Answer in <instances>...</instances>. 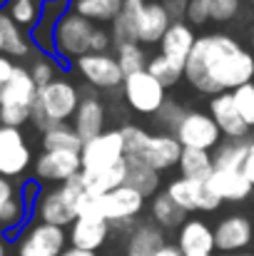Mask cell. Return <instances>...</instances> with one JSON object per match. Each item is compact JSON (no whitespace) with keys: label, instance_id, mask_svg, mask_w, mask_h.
<instances>
[{"label":"cell","instance_id":"d6986e66","mask_svg":"<svg viewBox=\"0 0 254 256\" xmlns=\"http://www.w3.org/2000/svg\"><path fill=\"white\" fill-rule=\"evenodd\" d=\"M105 124H107L105 102L95 94H83L80 107L73 117V130L78 132V137L83 142H90V140H95L105 132Z\"/></svg>","mask_w":254,"mask_h":256},{"label":"cell","instance_id":"9a60e30c","mask_svg":"<svg viewBox=\"0 0 254 256\" xmlns=\"http://www.w3.org/2000/svg\"><path fill=\"white\" fill-rule=\"evenodd\" d=\"M254 239L252 219L244 214H229L214 226V244L224 256L242 254Z\"/></svg>","mask_w":254,"mask_h":256},{"label":"cell","instance_id":"52a82bcc","mask_svg":"<svg viewBox=\"0 0 254 256\" xmlns=\"http://www.w3.org/2000/svg\"><path fill=\"white\" fill-rule=\"evenodd\" d=\"M174 137L179 140V144L184 150H204V152H214L224 142V134L219 132L212 114L199 112V110H187Z\"/></svg>","mask_w":254,"mask_h":256},{"label":"cell","instance_id":"4dcf8cb0","mask_svg":"<svg viewBox=\"0 0 254 256\" xmlns=\"http://www.w3.org/2000/svg\"><path fill=\"white\" fill-rule=\"evenodd\" d=\"M177 167H179V176L184 179L207 182L214 174V157L212 152H204V150H182Z\"/></svg>","mask_w":254,"mask_h":256},{"label":"cell","instance_id":"b9f144b4","mask_svg":"<svg viewBox=\"0 0 254 256\" xmlns=\"http://www.w3.org/2000/svg\"><path fill=\"white\" fill-rule=\"evenodd\" d=\"M184 22H187L189 28H199V25L209 22V12H207V8H204L202 0H189V8H187V18H184Z\"/></svg>","mask_w":254,"mask_h":256},{"label":"cell","instance_id":"3957f363","mask_svg":"<svg viewBox=\"0 0 254 256\" xmlns=\"http://www.w3.org/2000/svg\"><path fill=\"white\" fill-rule=\"evenodd\" d=\"M80 100H83V94L78 92V87L65 78H58L50 85L38 90L30 122L43 134L55 130L58 124H68V120L75 117V112L80 107Z\"/></svg>","mask_w":254,"mask_h":256},{"label":"cell","instance_id":"681fc988","mask_svg":"<svg viewBox=\"0 0 254 256\" xmlns=\"http://www.w3.org/2000/svg\"><path fill=\"white\" fill-rule=\"evenodd\" d=\"M152 256H182V252L177 249V244H167V246H162L157 254H152Z\"/></svg>","mask_w":254,"mask_h":256},{"label":"cell","instance_id":"e0dca14e","mask_svg":"<svg viewBox=\"0 0 254 256\" xmlns=\"http://www.w3.org/2000/svg\"><path fill=\"white\" fill-rule=\"evenodd\" d=\"M83 172V160L78 152H43L35 162L38 182H68Z\"/></svg>","mask_w":254,"mask_h":256},{"label":"cell","instance_id":"cb8c5ba5","mask_svg":"<svg viewBox=\"0 0 254 256\" xmlns=\"http://www.w3.org/2000/svg\"><path fill=\"white\" fill-rule=\"evenodd\" d=\"M194 42H197L194 28H189L187 22H172L160 42V55H165L179 65H187V60L194 50Z\"/></svg>","mask_w":254,"mask_h":256},{"label":"cell","instance_id":"603a6c76","mask_svg":"<svg viewBox=\"0 0 254 256\" xmlns=\"http://www.w3.org/2000/svg\"><path fill=\"white\" fill-rule=\"evenodd\" d=\"M110 222H105L102 216H78L75 224L68 232L70 246L85 249V252H97L110 234Z\"/></svg>","mask_w":254,"mask_h":256},{"label":"cell","instance_id":"ab89813d","mask_svg":"<svg viewBox=\"0 0 254 256\" xmlns=\"http://www.w3.org/2000/svg\"><path fill=\"white\" fill-rule=\"evenodd\" d=\"M28 70H30V78L35 80L38 87H45V85H50L53 80H58L55 78V60H53V55H38L30 62Z\"/></svg>","mask_w":254,"mask_h":256},{"label":"cell","instance_id":"6f0895ef","mask_svg":"<svg viewBox=\"0 0 254 256\" xmlns=\"http://www.w3.org/2000/svg\"><path fill=\"white\" fill-rule=\"evenodd\" d=\"M249 2H252V5H254V0H249Z\"/></svg>","mask_w":254,"mask_h":256},{"label":"cell","instance_id":"e575fe53","mask_svg":"<svg viewBox=\"0 0 254 256\" xmlns=\"http://www.w3.org/2000/svg\"><path fill=\"white\" fill-rule=\"evenodd\" d=\"M147 72H150L160 85L174 87L184 78V65L169 60L165 55H155V58H150V62H147Z\"/></svg>","mask_w":254,"mask_h":256},{"label":"cell","instance_id":"7c38bea8","mask_svg":"<svg viewBox=\"0 0 254 256\" xmlns=\"http://www.w3.org/2000/svg\"><path fill=\"white\" fill-rule=\"evenodd\" d=\"M75 68L85 82L95 90H115L125 82V72L112 52H87L75 62Z\"/></svg>","mask_w":254,"mask_h":256},{"label":"cell","instance_id":"ba28073f","mask_svg":"<svg viewBox=\"0 0 254 256\" xmlns=\"http://www.w3.org/2000/svg\"><path fill=\"white\" fill-rule=\"evenodd\" d=\"M122 94H125V102L130 104L132 112H137V114H152V117L162 110V104L169 100L167 87L160 85L147 70L125 78Z\"/></svg>","mask_w":254,"mask_h":256},{"label":"cell","instance_id":"60d3db41","mask_svg":"<svg viewBox=\"0 0 254 256\" xmlns=\"http://www.w3.org/2000/svg\"><path fill=\"white\" fill-rule=\"evenodd\" d=\"M232 97H234V104H237L242 120H244V122L249 124V130H252L254 127V82L237 87V90L232 92Z\"/></svg>","mask_w":254,"mask_h":256},{"label":"cell","instance_id":"4316f807","mask_svg":"<svg viewBox=\"0 0 254 256\" xmlns=\"http://www.w3.org/2000/svg\"><path fill=\"white\" fill-rule=\"evenodd\" d=\"M0 40H3V55L13 58H28L33 50L30 35L23 32V28L8 15V10H0Z\"/></svg>","mask_w":254,"mask_h":256},{"label":"cell","instance_id":"2e32d148","mask_svg":"<svg viewBox=\"0 0 254 256\" xmlns=\"http://www.w3.org/2000/svg\"><path fill=\"white\" fill-rule=\"evenodd\" d=\"M209 114L227 140H249V124L242 120L232 92L209 97Z\"/></svg>","mask_w":254,"mask_h":256},{"label":"cell","instance_id":"8d00e7d4","mask_svg":"<svg viewBox=\"0 0 254 256\" xmlns=\"http://www.w3.org/2000/svg\"><path fill=\"white\" fill-rule=\"evenodd\" d=\"M184 114H187V110H184L177 100H167V102L162 104V110L155 114V124H160V132L174 137V132H177L179 122L184 120Z\"/></svg>","mask_w":254,"mask_h":256},{"label":"cell","instance_id":"f907efd6","mask_svg":"<svg viewBox=\"0 0 254 256\" xmlns=\"http://www.w3.org/2000/svg\"><path fill=\"white\" fill-rule=\"evenodd\" d=\"M63 256H97L95 252H85V249H75V246H70V249H65Z\"/></svg>","mask_w":254,"mask_h":256},{"label":"cell","instance_id":"484cf974","mask_svg":"<svg viewBox=\"0 0 254 256\" xmlns=\"http://www.w3.org/2000/svg\"><path fill=\"white\" fill-rule=\"evenodd\" d=\"M162 246H167L165 229L157 226L155 222H140L127 239V254L125 256H152Z\"/></svg>","mask_w":254,"mask_h":256},{"label":"cell","instance_id":"f35d334b","mask_svg":"<svg viewBox=\"0 0 254 256\" xmlns=\"http://www.w3.org/2000/svg\"><path fill=\"white\" fill-rule=\"evenodd\" d=\"M212 22H229L239 15L242 0H202Z\"/></svg>","mask_w":254,"mask_h":256},{"label":"cell","instance_id":"bcb514c9","mask_svg":"<svg viewBox=\"0 0 254 256\" xmlns=\"http://www.w3.org/2000/svg\"><path fill=\"white\" fill-rule=\"evenodd\" d=\"M15 68H18V65H15V62H13L8 55H0V82H3V85H5V82L13 78Z\"/></svg>","mask_w":254,"mask_h":256},{"label":"cell","instance_id":"7a4b0ae2","mask_svg":"<svg viewBox=\"0 0 254 256\" xmlns=\"http://www.w3.org/2000/svg\"><path fill=\"white\" fill-rule=\"evenodd\" d=\"M120 130L125 134V157L127 160L145 162L160 174L165 170H172L174 164H179L184 147L179 144L177 137L165 134V132L150 134L147 130H142L137 124H122Z\"/></svg>","mask_w":254,"mask_h":256},{"label":"cell","instance_id":"7dc6e473","mask_svg":"<svg viewBox=\"0 0 254 256\" xmlns=\"http://www.w3.org/2000/svg\"><path fill=\"white\" fill-rule=\"evenodd\" d=\"M242 172H244V176L249 179V184L254 186V137L249 140V152H247V160H244Z\"/></svg>","mask_w":254,"mask_h":256},{"label":"cell","instance_id":"816d5d0a","mask_svg":"<svg viewBox=\"0 0 254 256\" xmlns=\"http://www.w3.org/2000/svg\"><path fill=\"white\" fill-rule=\"evenodd\" d=\"M8 2H10V0H0V10H5V8H8Z\"/></svg>","mask_w":254,"mask_h":256},{"label":"cell","instance_id":"11a10c76","mask_svg":"<svg viewBox=\"0 0 254 256\" xmlns=\"http://www.w3.org/2000/svg\"><path fill=\"white\" fill-rule=\"evenodd\" d=\"M0 55H3V40H0Z\"/></svg>","mask_w":254,"mask_h":256},{"label":"cell","instance_id":"ffe728a7","mask_svg":"<svg viewBox=\"0 0 254 256\" xmlns=\"http://www.w3.org/2000/svg\"><path fill=\"white\" fill-rule=\"evenodd\" d=\"M177 249L182 256H212L217 249L214 229L202 219H187L177 234Z\"/></svg>","mask_w":254,"mask_h":256},{"label":"cell","instance_id":"f546056e","mask_svg":"<svg viewBox=\"0 0 254 256\" xmlns=\"http://www.w3.org/2000/svg\"><path fill=\"white\" fill-rule=\"evenodd\" d=\"M127 160V157H125ZM125 184L132 186L135 192H140L145 199H152L160 194V172H155L150 164L145 162H137V160H127V176H125Z\"/></svg>","mask_w":254,"mask_h":256},{"label":"cell","instance_id":"7bdbcfd3","mask_svg":"<svg viewBox=\"0 0 254 256\" xmlns=\"http://www.w3.org/2000/svg\"><path fill=\"white\" fill-rule=\"evenodd\" d=\"M112 45H115V42H112V32H110V28L97 25V28H95V32H92L90 52H110V48H112Z\"/></svg>","mask_w":254,"mask_h":256},{"label":"cell","instance_id":"6da1fadb","mask_svg":"<svg viewBox=\"0 0 254 256\" xmlns=\"http://www.w3.org/2000/svg\"><path fill=\"white\" fill-rule=\"evenodd\" d=\"M187 85L202 94L234 92L254 82V55L227 32L199 35L184 65Z\"/></svg>","mask_w":254,"mask_h":256},{"label":"cell","instance_id":"ee69618b","mask_svg":"<svg viewBox=\"0 0 254 256\" xmlns=\"http://www.w3.org/2000/svg\"><path fill=\"white\" fill-rule=\"evenodd\" d=\"M160 2H162V8L167 10V15H169L172 22H184L189 0H160Z\"/></svg>","mask_w":254,"mask_h":256},{"label":"cell","instance_id":"d6a6232c","mask_svg":"<svg viewBox=\"0 0 254 256\" xmlns=\"http://www.w3.org/2000/svg\"><path fill=\"white\" fill-rule=\"evenodd\" d=\"M83 140L73 130V124H58L55 130L43 134V152H83Z\"/></svg>","mask_w":254,"mask_h":256},{"label":"cell","instance_id":"ac0fdd59","mask_svg":"<svg viewBox=\"0 0 254 256\" xmlns=\"http://www.w3.org/2000/svg\"><path fill=\"white\" fill-rule=\"evenodd\" d=\"M68 10H70V0H45V2H43L40 20H38V25L30 30V40H33V45H35L43 55H55V45H53L55 25L60 22V18H63Z\"/></svg>","mask_w":254,"mask_h":256},{"label":"cell","instance_id":"836d02e7","mask_svg":"<svg viewBox=\"0 0 254 256\" xmlns=\"http://www.w3.org/2000/svg\"><path fill=\"white\" fill-rule=\"evenodd\" d=\"M115 58H117V62H120L125 78H130V75H135V72H145V70H147V62H150V58H147V52H145V48H142L140 42L117 45V48H115Z\"/></svg>","mask_w":254,"mask_h":256},{"label":"cell","instance_id":"44dd1931","mask_svg":"<svg viewBox=\"0 0 254 256\" xmlns=\"http://www.w3.org/2000/svg\"><path fill=\"white\" fill-rule=\"evenodd\" d=\"M172 20H169L167 10L162 8L160 0L147 2L137 18H135V28H137V42L140 45H160L165 32L169 30Z\"/></svg>","mask_w":254,"mask_h":256},{"label":"cell","instance_id":"7402d4cb","mask_svg":"<svg viewBox=\"0 0 254 256\" xmlns=\"http://www.w3.org/2000/svg\"><path fill=\"white\" fill-rule=\"evenodd\" d=\"M207 186L219 202H244L254 194V186L244 172L234 170H214V174L207 179Z\"/></svg>","mask_w":254,"mask_h":256},{"label":"cell","instance_id":"f5cc1de1","mask_svg":"<svg viewBox=\"0 0 254 256\" xmlns=\"http://www.w3.org/2000/svg\"><path fill=\"white\" fill-rule=\"evenodd\" d=\"M0 256H5V246H3V242H0Z\"/></svg>","mask_w":254,"mask_h":256},{"label":"cell","instance_id":"f1b7e54d","mask_svg":"<svg viewBox=\"0 0 254 256\" xmlns=\"http://www.w3.org/2000/svg\"><path fill=\"white\" fill-rule=\"evenodd\" d=\"M150 216L162 229H182V224L187 222V212L169 196L167 192H160L157 196L150 199Z\"/></svg>","mask_w":254,"mask_h":256},{"label":"cell","instance_id":"74e56055","mask_svg":"<svg viewBox=\"0 0 254 256\" xmlns=\"http://www.w3.org/2000/svg\"><path fill=\"white\" fill-rule=\"evenodd\" d=\"M112 32V42L117 45H127V42H137V28H135V15L130 12H120L117 20L110 25Z\"/></svg>","mask_w":254,"mask_h":256},{"label":"cell","instance_id":"9c48e42d","mask_svg":"<svg viewBox=\"0 0 254 256\" xmlns=\"http://www.w3.org/2000/svg\"><path fill=\"white\" fill-rule=\"evenodd\" d=\"M68 232L53 224H33L18 239V256H63L68 249Z\"/></svg>","mask_w":254,"mask_h":256},{"label":"cell","instance_id":"8fae6325","mask_svg":"<svg viewBox=\"0 0 254 256\" xmlns=\"http://www.w3.org/2000/svg\"><path fill=\"white\" fill-rule=\"evenodd\" d=\"M145 204H147V199L140 192H135L132 186H127V184L115 189V192H110V194H105V196L95 199L97 214L105 222H110V226L120 224V222H135L142 214Z\"/></svg>","mask_w":254,"mask_h":256},{"label":"cell","instance_id":"5b68a950","mask_svg":"<svg viewBox=\"0 0 254 256\" xmlns=\"http://www.w3.org/2000/svg\"><path fill=\"white\" fill-rule=\"evenodd\" d=\"M38 90L40 87L30 78V70L18 65L13 78L0 90V127L20 130L25 122H30Z\"/></svg>","mask_w":254,"mask_h":256},{"label":"cell","instance_id":"1f68e13d","mask_svg":"<svg viewBox=\"0 0 254 256\" xmlns=\"http://www.w3.org/2000/svg\"><path fill=\"white\" fill-rule=\"evenodd\" d=\"M247 152H249V140H224L214 152V170H234L242 172L244 167V160H247Z\"/></svg>","mask_w":254,"mask_h":256},{"label":"cell","instance_id":"277c9868","mask_svg":"<svg viewBox=\"0 0 254 256\" xmlns=\"http://www.w3.org/2000/svg\"><path fill=\"white\" fill-rule=\"evenodd\" d=\"M87 192H85V184L78 176L43 192L35 202V216L38 222L43 224H53V226H73L75 219L80 216V204L85 202Z\"/></svg>","mask_w":254,"mask_h":256},{"label":"cell","instance_id":"c3c4849f","mask_svg":"<svg viewBox=\"0 0 254 256\" xmlns=\"http://www.w3.org/2000/svg\"><path fill=\"white\" fill-rule=\"evenodd\" d=\"M147 5V0H122V12H130L137 18V12Z\"/></svg>","mask_w":254,"mask_h":256},{"label":"cell","instance_id":"83f0119b","mask_svg":"<svg viewBox=\"0 0 254 256\" xmlns=\"http://www.w3.org/2000/svg\"><path fill=\"white\" fill-rule=\"evenodd\" d=\"M70 10L83 15L92 25H112L122 12V0H70Z\"/></svg>","mask_w":254,"mask_h":256},{"label":"cell","instance_id":"30bf717a","mask_svg":"<svg viewBox=\"0 0 254 256\" xmlns=\"http://www.w3.org/2000/svg\"><path fill=\"white\" fill-rule=\"evenodd\" d=\"M80 160H83L85 172L107 170V167L122 162L125 160V134H122V130H105L100 137L85 142Z\"/></svg>","mask_w":254,"mask_h":256},{"label":"cell","instance_id":"5bb4252c","mask_svg":"<svg viewBox=\"0 0 254 256\" xmlns=\"http://www.w3.org/2000/svg\"><path fill=\"white\" fill-rule=\"evenodd\" d=\"M30 162L33 154L25 134L15 127H0V176H20L30 167Z\"/></svg>","mask_w":254,"mask_h":256},{"label":"cell","instance_id":"9f6ffc18","mask_svg":"<svg viewBox=\"0 0 254 256\" xmlns=\"http://www.w3.org/2000/svg\"><path fill=\"white\" fill-rule=\"evenodd\" d=\"M0 90H3V82H0Z\"/></svg>","mask_w":254,"mask_h":256},{"label":"cell","instance_id":"680465c9","mask_svg":"<svg viewBox=\"0 0 254 256\" xmlns=\"http://www.w3.org/2000/svg\"><path fill=\"white\" fill-rule=\"evenodd\" d=\"M252 199H254V194H252Z\"/></svg>","mask_w":254,"mask_h":256},{"label":"cell","instance_id":"f6af8a7d","mask_svg":"<svg viewBox=\"0 0 254 256\" xmlns=\"http://www.w3.org/2000/svg\"><path fill=\"white\" fill-rule=\"evenodd\" d=\"M18 192H20V189H15V184H13L10 179L0 176V222H3V214H5L8 204L13 202V196H15Z\"/></svg>","mask_w":254,"mask_h":256},{"label":"cell","instance_id":"d590c367","mask_svg":"<svg viewBox=\"0 0 254 256\" xmlns=\"http://www.w3.org/2000/svg\"><path fill=\"white\" fill-rule=\"evenodd\" d=\"M5 10L23 30H33L38 25V20H40L43 2L40 0H10Z\"/></svg>","mask_w":254,"mask_h":256},{"label":"cell","instance_id":"db71d44e","mask_svg":"<svg viewBox=\"0 0 254 256\" xmlns=\"http://www.w3.org/2000/svg\"><path fill=\"white\" fill-rule=\"evenodd\" d=\"M229 256H254V254H244V252H242V254H229Z\"/></svg>","mask_w":254,"mask_h":256},{"label":"cell","instance_id":"4fadbf2b","mask_svg":"<svg viewBox=\"0 0 254 256\" xmlns=\"http://www.w3.org/2000/svg\"><path fill=\"white\" fill-rule=\"evenodd\" d=\"M165 192L187 214H192V212H217L222 206V202L209 192L207 182H194V179L174 176L167 184Z\"/></svg>","mask_w":254,"mask_h":256},{"label":"cell","instance_id":"8992f818","mask_svg":"<svg viewBox=\"0 0 254 256\" xmlns=\"http://www.w3.org/2000/svg\"><path fill=\"white\" fill-rule=\"evenodd\" d=\"M97 25H92L90 20H85L83 15H78L75 10H68L60 22L55 25V58L60 60H80L90 52V42H92V32Z\"/></svg>","mask_w":254,"mask_h":256},{"label":"cell","instance_id":"d4e9b609","mask_svg":"<svg viewBox=\"0 0 254 256\" xmlns=\"http://www.w3.org/2000/svg\"><path fill=\"white\" fill-rule=\"evenodd\" d=\"M125 176H127V160L107 167V170H95V172H80V179L85 184V192L90 196H105L120 186H125Z\"/></svg>","mask_w":254,"mask_h":256}]
</instances>
